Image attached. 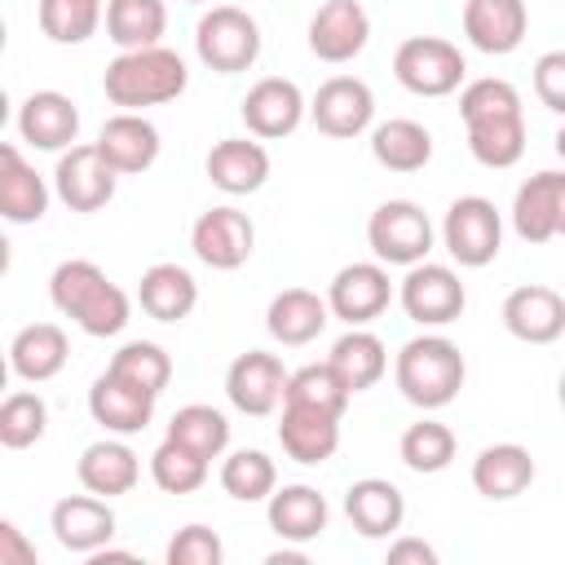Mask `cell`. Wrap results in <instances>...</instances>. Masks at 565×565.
<instances>
[{
    "label": "cell",
    "mask_w": 565,
    "mask_h": 565,
    "mask_svg": "<svg viewBox=\"0 0 565 565\" xmlns=\"http://www.w3.org/2000/svg\"><path fill=\"white\" fill-rule=\"evenodd\" d=\"M88 411L106 433H141L154 415V397L132 388L128 380H119L115 371L97 375L88 388Z\"/></svg>",
    "instance_id": "obj_21"
},
{
    "label": "cell",
    "mask_w": 565,
    "mask_h": 565,
    "mask_svg": "<svg viewBox=\"0 0 565 565\" xmlns=\"http://www.w3.org/2000/svg\"><path fill=\"white\" fill-rule=\"evenodd\" d=\"M441 234H446V252H450L459 265L481 269V265H490V260L499 256L503 221H499V212H494L490 199H481V194H463V199L450 203V212H446V230H441Z\"/></svg>",
    "instance_id": "obj_6"
},
{
    "label": "cell",
    "mask_w": 565,
    "mask_h": 565,
    "mask_svg": "<svg viewBox=\"0 0 565 565\" xmlns=\"http://www.w3.org/2000/svg\"><path fill=\"white\" fill-rule=\"evenodd\" d=\"M384 561H388V565H437V552H433L424 539H397Z\"/></svg>",
    "instance_id": "obj_49"
},
{
    "label": "cell",
    "mask_w": 565,
    "mask_h": 565,
    "mask_svg": "<svg viewBox=\"0 0 565 565\" xmlns=\"http://www.w3.org/2000/svg\"><path fill=\"white\" fill-rule=\"evenodd\" d=\"M53 305L88 335H115L128 322V296L93 260H62L49 278Z\"/></svg>",
    "instance_id": "obj_1"
},
{
    "label": "cell",
    "mask_w": 565,
    "mask_h": 565,
    "mask_svg": "<svg viewBox=\"0 0 565 565\" xmlns=\"http://www.w3.org/2000/svg\"><path fill=\"white\" fill-rule=\"evenodd\" d=\"M115 163L102 154V146H71L62 150L57 159V172H53V185H57V199L71 207V212H97L115 199Z\"/></svg>",
    "instance_id": "obj_8"
},
{
    "label": "cell",
    "mask_w": 565,
    "mask_h": 565,
    "mask_svg": "<svg viewBox=\"0 0 565 565\" xmlns=\"http://www.w3.org/2000/svg\"><path fill=\"white\" fill-rule=\"evenodd\" d=\"M309 115H313L318 132L344 141V137H358V132L371 124L375 97H371V88H366L362 79H353V75H331L327 84H318V93H313V102H309Z\"/></svg>",
    "instance_id": "obj_11"
},
{
    "label": "cell",
    "mask_w": 565,
    "mask_h": 565,
    "mask_svg": "<svg viewBox=\"0 0 565 565\" xmlns=\"http://www.w3.org/2000/svg\"><path fill=\"white\" fill-rule=\"evenodd\" d=\"M102 4L88 0H40V31L57 44H84L97 31Z\"/></svg>",
    "instance_id": "obj_44"
},
{
    "label": "cell",
    "mask_w": 565,
    "mask_h": 565,
    "mask_svg": "<svg viewBox=\"0 0 565 565\" xmlns=\"http://www.w3.org/2000/svg\"><path fill=\"white\" fill-rule=\"evenodd\" d=\"M106 371H115V375L128 380L132 388L159 397V393L168 388V380H172V358H168L154 340H132V344H124V349L110 358Z\"/></svg>",
    "instance_id": "obj_38"
},
{
    "label": "cell",
    "mask_w": 565,
    "mask_h": 565,
    "mask_svg": "<svg viewBox=\"0 0 565 565\" xmlns=\"http://www.w3.org/2000/svg\"><path fill=\"white\" fill-rule=\"evenodd\" d=\"M561 406H565V375H561Z\"/></svg>",
    "instance_id": "obj_53"
},
{
    "label": "cell",
    "mask_w": 565,
    "mask_h": 565,
    "mask_svg": "<svg viewBox=\"0 0 565 565\" xmlns=\"http://www.w3.org/2000/svg\"><path fill=\"white\" fill-rule=\"evenodd\" d=\"M534 93L547 110L565 115V49H552L534 62Z\"/></svg>",
    "instance_id": "obj_47"
},
{
    "label": "cell",
    "mask_w": 565,
    "mask_h": 565,
    "mask_svg": "<svg viewBox=\"0 0 565 565\" xmlns=\"http://www.w3.org/2000/svg\"><path fill=\"white\" fill-rule=\"evenodd\" d=\"M269 530L287 543H309L327 530V499L313 486H282L269 494Z\"/></svg>",
    "instance_id": "obj_31"
},
{
    "label": "cell",
    "mask_w": 565,
    "mask_h": 565,
    "mask_svg": "<svg viewBox=\"0 0 565 565\" xmlns=\"http://www.w3.org/2000/svg\"><path fill=\"white\" fill-rule=\"evenodd\" d=\"M97 146H102V154L115 163L119 177H124V172H146V168L159 159V128H154L150 119L124 110V115H110V119L102 124Z\"/></svg>",
    "instance_id": "obj_25"
},
{
    "label": "cell",
    "mask_w": 565,
    "mask_h": 565,
    "mask_svg": "<svg viewBox=\"0 0 565 565\" xmlns=\"http://www.w3.org/2000/svg\"><path fill=\"white\" fill-rule=\"evenodd\" d=\"M300 115H305V97L291 79L282 75H265L247 88L243 97V124L252 137L260 141H274V137H291L300 128Z\"/></svg>",
    "instance_id": "obj_12"
},
{
    "label": "cell",
    "mask_w": 565,
    "mask_h": 565,
    "mask_svg": "<svg viewBox=\"0 0 565 565\" xmlns=\"http://www.w3.org/2000/svg\"><path fill=\"white\" fill-rule=\"evenodd\" d=\"M455 459V433L437 419H419L402 433V463L411 472H441Z\"/></svg>",
    "instance_id": "obj_43"
},
{
    "label": "cell",
    "mask_w": 565,
    "mask_h": 565,
    "mask_svg": "<svg viewBox=\"0 0 565 565\" xmlns=\"http://www.w3.org/2000/svg\"><path fill=\"white\" fill-rule=\"evenodd\" d=\"M331 371L344 380V388L349 393H362V388H371L380 375H384V366H388V353H384V344H380V335H371V331H349V335H340L335 344H331Z\"/></svg>",
    "instance_id": "obj_34"
},
{
    "label": "cell",
    "mask_w": 565,
    "mask_h": 565,
    "mask_svg": "<svg viewBox=\"0 0 565 565\" xmlns=\"http://www.w3.org/2000/svg\"><path fill=\"white\" fill-rule=\"evenodd\" d=\"M344 512H349V521H353V530H358L362 539H384V534H393V530L402 525L406 503H402V490H397L393 481H384V477H362V481L349 486Z\"/></svg>",
    "instance_id": "obj_27"
},
{
    "label": "cell",
    "mask_w": 565,
    "mask_h": 565,
    "mask_svg": "<svg viewBox=\"0 0 565 565\" xmlns=\"http://www.w3.org/2000/svg\"><path fill=\"white\" fill-rule=\"evenodd\" d=\"M534 481V455L516 441H499V446H486L477 459H472V486L477 494L486 499H516L525 494Z\"/></svg>",
    "instance_id": "obj_24"
},
{
    "label": "cell",
    "mask_w": 565,
    "mask_h": 565,
    "mask_svg": "<svg viewBox=\"0 0 565 565\" xmlns=\"http://www.w3.org/2000/svg\"><path fill=\"white\" fill-rule=\"evenodd\" d=\"M79 481L84 490L110 499V494H128L137 486V455L124 446V441H93L84 455H79Z\"/></svg>",
    "instance_id": "obj_32"
},
{
    "label": "cell",
    "mask_w": 565,
    "mask_h": 565,
    "mask_svg": "<svg viewBox=\"0 0 565 565\" xmlns=\"http://www.w3.org/2000/svg\"><path fill=\"white\" fill-rule=\"evenodd\" d=\"M525 26H530L525 0H468L463 4V35L481 53H494V57L512 53L525 40Z\"/></svg>",
    "instance_id": "obj_18"
},
{
    "label": "cell",
    "mask_w": 565,
    "mask_h": 565,
    "mask_svg": "<svg viewBox=\"0 0 565 565\" xmlns=\"http://www.w3.org/2000/svg\"><path fill=\"white\" fill-rule=\"evenodd\" d=\"M327 313H331V305L318 291H309V287H282L269 300V309H265V327H269V335L278 344H309L313 335H322Z\"/></svg>",
    "instance_id": "obj_26"
},
{
    "label": "cell",
    "mask_w": 565,
    "mask_h": 565,
    "mask_svg": "<svg viewBox=\"0 0 565 565\" xmlns=\"http://www.w3.org/2000/svg\"><path fill=\"white\" fill-rule=\"evenodd\" d=\"M18 132L22 141H31L35 150H71L75 137H79V110L66 93H31L22 102V115H18Z\"/></svg>",
    "instance_id": "obj_19"
},
{
    "label": "cell",
    "mask_w": 565,
    "mask_h": 565,
    "mask_svg": "<svg viewBox=\"0 0 565 565\" xmlns=\"http://www.w3.org/2000/svg\"><path fill=\"white\" fill-rule=\"evenodd\" d=\"M190 247L212 269H238L256 247V230L238 207H207L190 230Z\"/></svg>",
    "instance_id": "obj_9"
},
{
    "label": "cell",
    "mask_w": 565,
    "mask_h": 565,
    "mask_svg": "<svg viewBox=\"0 0 565 565\" xmlns=\"http://www.w3.org/2000/svg\"><path fill=\"white\" fill-rule=\"evenodd\" d=\"M221 556H225V547H221L216 530H207V525L177 530L172 543H168V552H163L168 565H221Z\"/></svg>",
    "instance_id": "obj_46"
},
{
    "label": "cell",
    "mask_w": 565,
    "mask_h": 565,
    "mask_svg": "<svg viewBox=\"0 0 565 565\" xmlns=\"http://www.w3.org/2000/svg\"><path fill=\"white\" fill-rule=\"evenodd\" d=\"M185 62L172 53V49H128L119 53L110 66H106V97L124 110H137V106H159V102H172L185 93Z\"/></svg>",
    "instance_id": "obj_2"
},
{
    "label": "cell",
    "mask_w": 565,
    "mask_h": 565,
    "mask_svg": "<svg viewBox=\"0 0 565 565\" xmlns=\"http://www.w3.org/2000/svg\"><path fill=\"white\" fill-rule=\"evenodd\" d=\"M225 393L243 415H269L287 393V371L274 353L247 349L225 371Z\"/></svg>",
    "instance_id": "obj_13"
},
{
    "label": "cell",
    "mask_w": 565,
    "mask_h": 565,
    "mask_svg": "<svg viewBox=\"0 0 565 565\" xmlns=\"http://www.w3.org/2000/svg\"><path fill=\"white\" fill-rule=\"evenodd\" d=\"M150 477H154V486L163 494H190V490H199L207 481V459L194 455L190 446L163 437V446L150 455Z\"/></svg>",
    "instance_id": "obj_40"
},
{
    "label": "cell",
    "mask_w": 565,
    "mask_h": 565,
    "mask_svg": "<svg viewBox=\"0 0 565 565\" xmlns=\"http://www.w3.org/2000/svg\"><path fill=\"white\" fill-rule=\"evenodd\" d=\"M463 53L441 35H411L393 53V75L419 97H446L463 79Z\"/></svg>",
    "instance_id": "obj_5"
},
{
    "label": "cell",
    "mask_w": 565,
    "mask_h": 565,
    "mask_svg": "<svg viewBox=\"0 0 565 565\" xmlns=\"http://www.w3.org/2000/svg\"><path fill=\"white\" fill-rule=\"evenodd\" d=\"M468 296H463V282L455 269L446 265H415L406 278H402V309L406 318L424 322V327H441V322H455L463 313Z\"/></svg>",
    "instance_id": "obj_10"
},
{
    "label": "cell",
    "mask_w": 565,
    "mask_h": 565,
    "mask_svg": "<svg viewBox=\"0 0 565 565\" xmlns=\"http://www.w3.org/2000/svg\"><path fill=\"white\" fill-rule=\"evenodd\" d=\"M66 353H71V344H66V331L57 322H31L13 335L9 366H13V375L40 384V380H53L66 366Z\"/></svg>",
    "instance_id": "obj_29"
},
{
    "label": "cell",
    "mask_w": 565,
    "mask_h": 565,
    "mask_svg": "<svg viewBox=\"0 0 565 565\" xmlns=\"http://www.w3.org/2000/svg\"><path fill=\"white\" fill-rule=\"evenodd\" d=\"M194 49L203 66H212L216 75H238L260 57V26L238 4H216L199 18Z\"/></svg>",
    "instance_id": "obj_4"
},
{
    "label": "cell",
    "mask_w": 565,
    "mask_h": 565,
    "mask_svg": "<svg viewBox=\"0 0 565 565\" xmlns=\"http://www.w3.org/2000/svg\"><path fill=\"white\" fill-rule=\"evenodd\" d=\"M44 428H49V406H44L40 393H22L18 388V393H9L0 402V446L26 450V446H35L44 437Z\"/></svg>",
    "instance_id": "obj_41"
},
{
    "label": "cell",
    "mask_w": 565,
    "mask_h": 565,
    "mask_svg": "<svg viewBox=\"0 0 565 565\" xmlns=\"http://www.w3.org/2000/svg\"><path fill=\"white\" fill-rule=\"evenodd\" d=\"M556 154H561V159H565V128H561V132H556Z\"/></svg>",
    "instance_id": "obj_52"
},
{
    "label": "cell",
    "mask_w": 565,
    "mask_h": 565,
    "mask_svg": "<svg viewBox=\"0 0 565 565\" xmlns=\"http://www.w3.org/2000/svg\"><path fill=\"white\" fill-rule=\"evenodd\" d=\"M349 397L353 393L331 371V362H309V366L291 371L287 375V393H282L287 406H313V411H327V415H344Z\"/></svg>",
    "instance_id": "obj_37"
},
{
    "label": "cell",
    "mask_w": 565,
    "mask_h": 565,
    "mask_svg": "<svg viewBox=\"0 0 565 565\" xmlns=\"http://www.w3.org/2000/svg\"><path fill=\"white\" fill-rule=\"evenodd\" d=\"M190 4H203V0H190Z\"/></svg>",
    "instance_id": "obj_55"
},
{
    "label": "cell",
    "mask_w": 565,
    "mask_h": 565,
    "mask_svg": "<svg viewBox=\"0 0 565 565\" xmlns=\"http://www.w3.org/2000/svg\"><path fill=\"white\" fill-rule=\"evenodd\" d=\"M44 207H49V190L40 172L26 168V159L13 146H0V216L13 225H31L44 216Z\"/></svg>",
    "instance_id": "obj_30"
},
{
    "label": "cell",
    "mask_w": 565,
    "mask_h": 565,
    "mask_svg": "<svg viewBox=\"0 0 565 565\" xmlns=\"http://www.w3.org/2000/svg\"><path fill=\"white\" fill-rule=\"evenodd\" d=\"M468 150L486 168H512L525 154V119L521 115H499L468 124Z\"/></svg>",
    "instance_id": "obj_36"
},
{
    "label": "cell",
    "mask_w": 565,
    "mask_h": 565,
    "mask_svg": "<svg viewBox=\"0 0 565 565\" xmlns=\"http://www.w3.org/2000/svg\"><path fill=\"white\" fill-rule=\"evenodd\" d=\"M269 565H305V552H274Z\"/></svg>",
    "instance_id": "obj_51"
},
{
    "label": "cell",
    "mask_w": 565,
    "mask_h": 565,
    "mask_svg": "<svg viewBox=\"0 0 565 565\" xmlns=\"http://www.w3.org/2000/svg\"><path fill=\"white\" fill-rule=\"evenodd\" d=\"M503 327L525 344H552L565 331V296L543 282H525V287L508 291Z\"/></svg>",
    "instance_id": "obj_17"
},
{
    "label": "cell",
    "mask_w": 565,
    "mask_h": 565,
    "mask_svg": "<svg viewBox=\"0 0 565 565\" xmlns=\"http://www.w3.org/2000/svg\"><path fill=\"white\" fill-rule=\"evenodd\" d=\"M459 115L463 124H481V119H499V115H521V97L508 79H472L459 97Z\"/></svg>",
    "instance_id": "obj_45"
},
{
    "label": "cell",
    "mask_w": 565,
    "mask_h": 565,
    "mask_svg": "<svg viewBox=\"0 0 565 565\" xmlns=\"http://www.w3.org/2000/svg\"><path fill=\"white\" fill-rule=\"evenodd\" d=\"M274 459L265 450H234L225 463H221V486L225 494L243 499V503H256V499H269L274 494Z\"/></svg>",
    "instance_id": "obj_42"
},
{
    "label": "cell",
    "mask_w": 565,
    "mask_h": 565,
    "mask_svg": "<svg viewBox=\"0 0 565 565\" xmlns=\"http://www.w3.org/2000/svg\"><path fill=\"white\" fill-rule=\"evenodd\" d=\"M88 4H102V0H88Z\"/></svg>",
    "instance_id": "obj_54"
},
{
    "label": "cell",
    "mask_w": 565,
    "mask_h": 565,
    "mask_svg": "<svg viewBox=\"0 0 565 565\" xmlns=\"http://www.w3.org/2000/svg\"><path fill=\"white\" fill-rule=\"evenodd\" d=\"M168 437L181 441V446H190V450L203 455V459H216V455L230 446V424H225V415H221L216 406L194 402V406H181V411L172 415Z\"/></svg>",
    "instance_id": "obj_39"
},
{
    "label": "cell",
    "mask_w": 565,
    "mask_h": 565,
    "mask_svg": "<svg viewBox=\"0 0 565 565\" xmlns=\"http://www.w3.org/2000/svg\"><path fill=\"white\" fill-rule=\"evenodd\" d=\"M388 296H393L388 274H384L380 265H371V260H353V265H344V269L331 278L327 305H331V313L344 318L349 327H362V322H371V318H380V313L388 309Z\"/></svg>",
    "instance_id": "obj_15"
},
{
    "label": "cell",
    "mask_w": 565,
    "mask_h": 565,
    "mask_svg": "<svg viewBox=\"0 0 565 565\" xmlns=\"http://www.w3.org/2000/svg\"><path fill=\"white\" fill-rule=\"evenodd\" d=\"M463 375H468L463 353L441 335H419L397 353V388L406 402L424 411L455 402L463 388Z\"/></svg>",
    "instance_id": "obj_3"
},
{
    "label": "cell",
    "mask_w": 565,
    "mask_h": 565,
    "mask_svg": "<svg viewBox=\"0 0 565 565\" xmlns=\"http://www.w3.org/2000/svg\"><path fill=\"white\" fill-rule=\"evenodd\" d=\"M371 154L388 172H419L433 159V132L415 119H388L371 132Z\"/></svg>",
    "instance_id": "obj_33"
},
{
    "label": "cell",
    "mask_w": 565,
    "mask_h": 565,
    "mask_svg": "<svg viewBox=\"0 0 565 565\" xmlns=\"http://www.w3.org/2000/svg\"><path fill=\"white\" fill-rule=\"evenodd\" d=\"M0 565H35V547L13 521H0Z\"/></svg>",
    "instance_id": "obj_48"
},
{
    "label": "cell",
    "mask_w": 565,
    "mask_h": 565,
    "mask_svg": "<svg viewBox=\"0 0 565 565\" xmlns=\"http://www.w3.org/2000/svg\"><path fill=\"white\" fill-rule=\"evenodd\" d=\"M53 534L66 552H97L115 534V512L102 494H66L53 508Z\"/></svg>",
    "instance_id": "obj_20"
},
{
    "label": "cell",
    "mask_w": 565,
    "mask_h": 565,
    "mask_svg": "<svg viewBox=\"0 0 565 565\" xmlns=\"http://www.w3.org/2000/svg\"><path fill=\"white\" fill-rule=\"evenodd\" d=\"M137 300L154 322H181L199 305V282L190 278V269H181L172 260H159L141 274Z\"/></svg>",
    "instance_id": "obj_28"
},
{
    "label": "cell",
    "mask_w": 565,
    "mask_h": 565,
    "mask_svg": "<svg viewBox=\"0 0 565 565\" xmlns=\"http://www.w3.org/2000/svg\"><path fill=\"white\" fill-rule=\"evenodd\" d=\"M512 225L525 243H547L565 234V172H539L516 190Z\"/></svg>",
    "instance_id": "obj_16"
},
{
    "label": "cell",
    "mask_w": 565,
    "mask_h": 565,
    "mask_svg": "<svg viewBox=\"0 0 565 565\" xmlns=\"http://www.w3.org/2000/svg\"><path fill=\"white\" fill-rule=\"evenodd\" d=\"M366 238H371V252L388 265H419L433 247V225L428 216L406 203V199H388L371 212V225H366Z\"/></svg>",
    "instance_id": "obj_7"
},
{
    "label": "cell",
    "mask_w": 565,
    "mask_h": 565,
    "mask_svg": "<svg viewBox=\"0 0 565 565\" xmlns=\"http://www.w3.org/2000/svg\"><path fill=\"white\" fill-rule=\"evenodd\" d=\"M88 565H132V552H110V547H97V552H88Z\"/></svg>",
    "instance_id": "obj_50"
},
{
    "label": "cell",
    "mask_w": 565,
    "mask_h": 565,
    "mask_svg": "<svg viewBox=\"0 0 565 565\" xmlns=\"http://www.w3.org/2000/svg\"><path fill=\"white\" fill-rule=\"evenodd\" d=\"M278 441L296 463H322L340 446V415L313 411V406H287L282 402V424Z\"/></svg>",
    "instance_id": "obj_23"
},
{
    "label": "cell",
    "mask_w": 565,
    "mask_h": 565,
    "mask_svg": "<svg viewBox=\"0 0 565 565\" xmlns=\"http://www.w3.org/2000/svg\"><path fill=\"white\" fill-rule=\"evenodd\" d=\"M269 177V154L260 141L247 137H225L207 150V181L225 194H252Z\"/></svg>",
    "instance_id": "obj_22"
},
{
    "label": "cell",
    "mask_w": 565,
    "mask_h": 565,
    "mask_svg": "<svg viewBox=\"0 0 565 565\" xmlns=\"http://www.w3.org/2000/svg\"><path fill=\"white\" fill-rule=\"evenodd\" d=\"M168 26L163 0H110L106 4V35L128 53V49H150L159 44Z\"/></svg>",
    "instance_id": "obj_35"
},
{
    "label": "cell",
    "mask_w": 565,
    "mask_h": 565,
    "mask_svg": "<svg viewBox=\"0 0 565 565\" xmlns=\"http://www.w3.org/2000/svg\"><path fill=\"white\" fill-rule=\"evenodd\" d=\"M371 40V18L358 0H327L309 18V49L322 62H349L366 49Z\"/></svg>",
    "instance_id": "obj_14"
}]
</instances>
